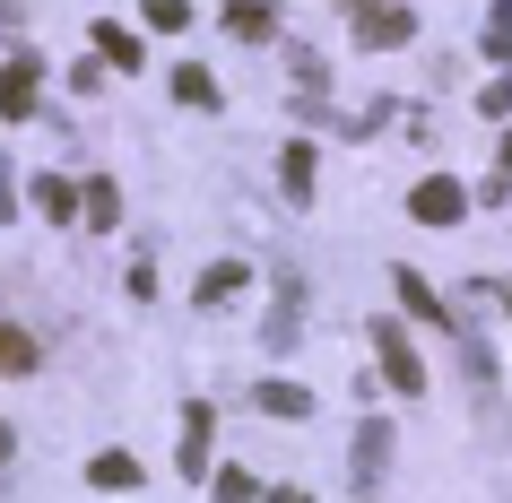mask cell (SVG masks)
<instances>
[{"label": "cell", "instance_id": "6da1fadb", "mask_svg": "<svg viewBox=\"0 0 512 503\" xmlns=\"http://www.w3.org/2000/svg\"><path fill=\"white\" fill-rule=\"evenodd\" d=\"M408 217H417V226H460V217H469V183H452V174H426V183L408 191Z\"/></svg>", "mask_w": 512, "mask_h": 503}, {"label": "cell", "instance_id": "7a4b0ae2", "mask_svg": "<svg viewBox=\"0 0 512 503\" xmlns=\"http://www.w3.org/2000/svg\"><path fill=\"white\" fill-rule=\"evenodd\" d=\"M35 87H44V53L0 61V113H9V122H27V113H35Z\"/></svg>", "mask_w": 512, "mask_h": 503}, {"label": "cell", "instance_id": "3957f363", "mask_svg": "<svg viewBox=\"0 0 512 503\" xmlns=\"http://www.w3.org/2000/svg\"><path fill=\"white\" fill-rule=\"evenodd\" d=\"M356 35H365L374 53H391V44H408V35H417V18H408L400 0H365V9H356Z\"/></svg>", "mask_w": 512, "mask_h": 503}, {"label": "cell", "instance_id": "277c9868", "mask_svg": "<svg viewBox=\"0 0 512 503\" xmlns=\"http://www.w3.org/2000/svg\"><path fill=\"white\" fill-rule=\"evenodd\" d=\"M374 347H382V373H391V391H426V365H417V347L400 339V321H374Z\"/></svg>", "mask_w": 512, "mask_h": 503}, {"label": "cell", "instance_id": "5b68a950", "mask_svg": "<svg viewBox=\"0 0 512 503\" xmlns=\"http://www.w3.org/2000/svg\"><path fill=\"white\" fill-rule=\"evenodd\" d=\"M209 425H217V408H209V399H191V408H183V443H174V469H183V477L209 469Z\"/></svg>", "mask_w": 512, "mask_h": 503}, {"label": "cell", "instance_id": "8992f818", "mask_svg": "<svg viewBox=\"0 0 512 503\" xmlns=\"http://www.w3.org/2000/svg\"><path fill=\"white\" fill-rule=\"evenodd\" d=\"M382 469H391V417H365V425H356V477L374 486Z\"/></svg>", "mask_w": 512, "mask_h": 503}, {"label": "cell", "instance_id": "52a82bcc", "mask_svg": "<svg viewBox=\"0 0 512 503\" xmlns=\"http://www.w3.org/2000/svg\"><path fill=\"white\" fill-rule=\"evenodd\" d=\"M226 35H243V44H270V35H278V9H270V0H226Z\"/></svg>", "mask_w": 512, "mask_h": 503}, {"label": "cell", "instance_id": "ba28073f", "mask_svg": "<svg viewBox=\"0 0 512 503\" xmlns=\"http://www.w3.org/2000/svg\"><path fill=\"white\" fill-rule=\"evenodd\" d=\"M313 174H322V157H313V139H296V148L278 157V183H287V200H313Z\"/></svg>", "mask_w": 512, "mask_h": 503}, {"label": "cell", "instance_id": "9c48e42d", "mask_svg": "<svg viewBox=\"0 0 512 503\" xmlns=\"http://www.w3.org/2000/svg\"><path fill=\"white\" fill-rule=\"evenodd\" d=\"M87 486H105V495L122 486V495H131V486H139V460H131V451H96V460H87Z\"/></svg>", "mask_w": 512, "mask_h": 503}, {"label": "cell", "instance_id": "30bf717a", "mask_svg": "<svg viewBox=\"0 0 512 503\" xmlns=\"http://www.w3.org/2000/svg\"><path fill=\"white\" fill-rule=\"evenodd\" d=\"M261 408H270V417H313V391H304V382H287V373H278V382H261Z\"/></svg>", "mask_w": 512, "mask_h": 503}, {"label": "cell", "instance_id": "8fae6325", "mask_svg": "<svg viewBox=\"0 0 512 503\" xmlns=\"http://www.w3.org/2000/svg\"><path fill=\"white\" fill-rule=\"evenodd\" d=\"M174 105H191V113H217V79L200 70V61H183V70H174Z\"/></svg>", "mask_w": 512, "mask_h": 503}, {"label": "cell", "instance_id": "7c38bea8", "mask_svg": "<svg viewBox=\"0 0 512 503\" xmlns=\"http://www.w3.org/2000/svg\"><path fill=\"white\" fill-rule=\"evenodd\" d=\"M27 200H35L44 217H53V226H61V217H79V191L61 183V174H35V183H27Z\"/></svg>", "mask_w": 512, "mask_h": 503}, {"label": "cell", "instance_id": "4fadbf2b", "mask_svg": "<svg viewBox=\"0 0 512 503\" xmlns=\"http://www.w3.org/2000/svg\"><path fill=\"white\" fill-rule=\"evenodd\" d=\"M391 287H400V304H408L417 321H443V295H434L426 278H417V269H391Z\"/></svg>", "mask_w": 512, "mask_h": 503}, {"label": "cell", "instance_id": "5bb4252c", "mask_svg": "<svg viewBox=\"0 0 512 503\" xmlns=\"http://www.w3.org/2000/svg\"><path fill=\"white\" fill-rule=\"evenodd\" d=\"M96 53H105L113 70H139V35H122L113 18H96Z\"/></svg>", "mask_w": 512, "mask_h": 503}, {"label": "cell", "instance_id": "9a60e30c", "mask_svg": "<svg viewBox=\"0 0 512 503\" xmlns=\"http://www.w3.org/2000/svg\"><path fill=\"white\" fill-rule=\"evenodd\" d=\"M0 373H35V339L9 330V321H0Z\"/></svg>", "mask_w": 512, "mask_h": 503}, {"label": "cell", "instance_id": "2e32d148", "mask_svg": "<svg viewBox=\"0 0 512 503\" xmlns=\"http://www.w3.org/2000/svg\"><path fill=\"white\" fill-rule=\"evenodd\" d=\"M79 209H87V226H113V217H122V200H113V183H87Z\"/></svg>", "mask_w": 512, "mask_h": 503}, {"label": "cell", "instance_id": "e0dca14e", "mask_svg": "<svg viewBox=\"0 0 512 503\" xmlns=\"http://www.w3.org/2000/svg\"><path fill=\"white\" fill-rule=\"evenodd\" d=\"M235 287H243V261H217L209 278H200V304H226Z\"/></svg>", "mask_w": 512, "mask_h": 503}, {"label": "cell", "instance_id": "ac0fdd59", "mask_svg": "<svg viewBox=\"0 0 512 503\" xmlns=\"http://www.w3.org/2000/svg\"><path fill=\"white\" fill-rule=\"evenodd\" d=\"M148 27H157V35H183L191 27V0H148Z\"/></svg>", "mask_w": 512, "mask_h": 503}, {"label": "cell", "instance_id": "d6986e66", "mask_svg": "<svg viewBox=\"0 0 512 503\" xmlns=\"http://www.w3.org/2000/svg\"><path fill=\"white\" fill-rule=\"evenodd\" d=\"M217 503H261V477H252V469H226V477H217Z\"/></svg>", "mask_w": 512, "mask_h": 503}, {"label": "cell", "instance_id": "ffe728a7", "mask_svg": "<svg viewBox=\"0 0 512 503\" xmlns=\"http://www.w3.org/2000/svg\"><path fill=\"white\" fill-rule=\"evenodd\" d=\"M486 53L512 61V0H495V18H486Z\"/></svg>", "mask_w": 512, "mask_h": 503}, {"label": "cell", "instance_id": "44dd1931", "mask_svg": "<svg viewBox=\"0 0 512 503\" xmlns=\"http://www.w3.org/2000/svg\"><path fill=\"white\" fill-rule=\"evenodd\" d=\"M478 113H512V79H495V87H486V96H478Z\"/></svg>", "mask_w": 512, "mask_h": 503}, {"label": "cell", "instance_id": "7402d4cb", "mask_svg": "<svg viewBox=\"0 0 512 503\" xmlns=\"http://www.w3.org/2000/svg\"><path fill=\"white\" fill-rule=\"evenodd\" d=\"M495 174H504V183H486V200H504V191H512V131H504V157H495Z\"/></svg>", "mask_w": 512, "mask_h": 503}, {"label": "cell", "instance_id": "603a6c76", "mask_svg": "<svg viewBox=\"0 0 512 503\" xmlns=\"http://www.w3.org/2000/svg\"><path fill=\"white\" fill-rule=\"evenodd\" d=\"M486 295H495V304H512V278H495V287H486Z\"/></svg>", "mask_w": 512, "mask_h": 503}]
</instances>
